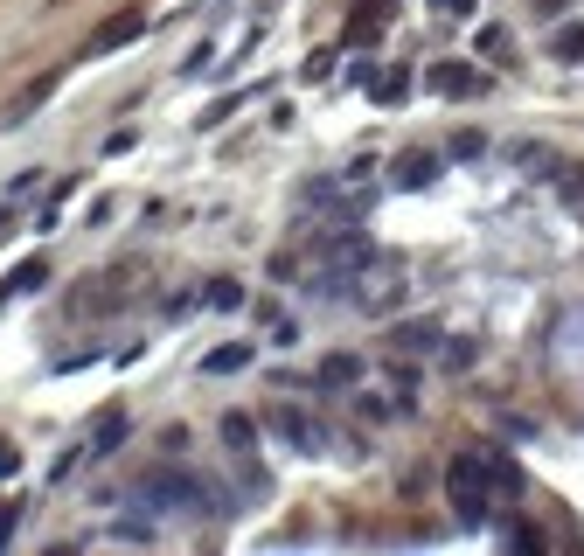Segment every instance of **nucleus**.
Wrapping results in <instances>:
<instances>
[{
  "mask_svg": "<svg viewBox=\"0 0 584 556\" xmlns=\"http://www.w3.org/2000/svg\"><path fill=\"white\" fill-rule=\"evenodd\" d=\"M445 494H452L459 522H487V515H501L494 494H501V501L522 494V466H515L501 445H473V452H459V459L445 466Z\"/></svg>",
  "mask_w": 584,
  "mask_h": 556,
  "instance_id": "obj_1",
  "label": "nucleus"
},
{
  "mask_svg": "<svg viewBox=\"0 0 584 556\" xmlns=\"http://www.w3.org/2000/svg\"><path fill=\"white\" fill-rule=\"evenodd\" d=\"M265 424H272L279 438H292L299 452H320V445H327V424H313V417H306V411H272V417H265Z\"/></svg>",
  "mask_w": 584,
  "mask_h": 556,
  "instance_id": "obj_2",
  "label": "nucleus"
},
{
  "mask_svg": "<svg viewBox=\"0 0 584 556\" xmlns=\"http://www.w3.org/2000/svg\"><path fill=\"white\" fill-rule=\"evenodd\" d=\"M432 91L438 98H473V91H480V70H466V63H438Z\"/></svg>",
  "mask_w": 584,
  "mask_h": 556,
  "instance_id": "obj_3",
  "label": "nucleus"
},
{
  "mask_svg": "<svg viewBox=\"0 0 584 556\" xmlns=\"http://www.w3.org/2000/svg\"><path fill=\"white\" fill-rule=\"evenodd\" d=\"M432 174H438V153H404L397 160V188H425Z\"/></svg>",
  "mask_w": 584,
  "mask_h": 556,
  "instance_id": "obj_4",
  "label": "nucleus"
},
{
  "mask_svg": "<svg viewBox=\"0 0 584 556\" xmlns=\"http://www.w3.org/2000/svg\"><path fill=\"white\" fill-rule=\"evenodd\" d=\"M355 376H362V362H355V355H334V362L320 369V390H348Z\"/></svg>",
  "mask_w": 584,
  "mask_h": 556,
  "instance_id": "obj_5",
  "label": "nucleus"
},
{
  "mask_svg": "<svg viewBox=\"0 0 584 556\" xmlns=\"http://www.w3.org/2000/svg\"><path fill=\"white\" fill-rule=\"evenodd\" d=\"M397 348H411V355H432V348H438V327H397Z\"/></svg>",
  "mask_w": 584,
  "mask_h": 556,
  "instance_id": "obj_6",
  "label": "nucleus"
},
{
  "mask_svg": "<svg viewBox=\"0 0 584 556\" xmlns=\"http://www.w3.org/2000/svg\"><path fill=\"white\" fill-rule=\"evenodd\" d=\"M244 362H251V348H223V355H209L202 369H209V376H230V369H244Z\"/></svg>",
  "mask_w": 584,
  "mask_h": 556,
  "instance_id": "obj_7",
  "label": "nucleus"
},
{
  "mask_svg": "<svg viewBox=\"0 0 584 556\" xmlns=\"http://www.w3.org/2000/svg\"><path fill=\"white\" fill-rule=\"evenodd\" d=\"M126 35H140V14H126V21H112V28H105V35H98V49H119V42H126Z\"/></svg>",
  "mask_w": 584,
  "mask_h": 556,
  "instance_id": "obj_8",
  "label": "nucleus"
},
{
  "mask_svg": "<svg viewBox=\"0 0 584 556\" xmlns=\"http://www.w3.org/2000/svg\"><path fill=\"white\" fill-rule=\"evenodd\" d=\"M209 306H244V292H237L230 278H216V285H209Z\"/></svg>",
  "mask_w": 584,
  "mask_h": 556,
  "instance_id": "obj_9",
  "label": "nucleus"
},
{
  "mask_svg": "<svg viewBox=\"0 0 584 556\" xmlns=\"http://www.w3.org/2000/svg\"><path fill=\"white\" fill-rule=\"evenodd\" d=\"M557 56H584V28H564L557 35Z\"/></svg>",
  "mask_w": 584,
  "mask_h": 556,
  "instance_id": "obj_10",
  "label": "nucleus"
},
{
  "mask_svg": "<svg viewBox=\"0 0 584 556\" xmlns=\"http://www.w3.org/2000/svg\"><path fill=\"white\" fill-rule=\"evenodd\" d=\"M14 536V501H0V543Z\"/></svg>",
  "mask_w": 584,
  "mask_h": 556,
  "instance_id": "obj_11",
  "label": "nucleus"
},
{
  "mask_svg": "<svg viewBox=\"0 0 584 556\" xmlns=\"http://www.w3.org/2000/svg\"><path fill=\"white\" fill-rule=\"evenodd\" d=\"M438 7H445V14H466V7H473V0H438Z\"/></svg>",
  "mask_w": 584,
  "mask_h": 556,
  "instance_id": "obj_12",
  "label": "nucleus"
}]
</instances>
